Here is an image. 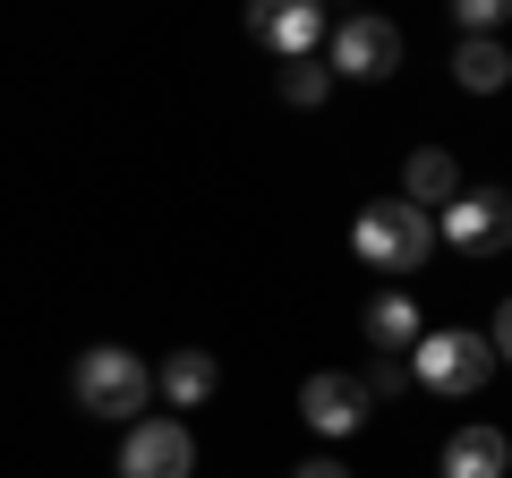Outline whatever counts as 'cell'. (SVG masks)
I'll return each instance as SVG.
<instances>
[{
  "instance_id": "obj_1",
  "label": "cell",
  "mask_w": 512,
  "mask_h": 478,
  "mask_svg": "<svg viewBox=\"0 0 512 478\" xmlns=\"http://www.w3.org/2000/svg\"><path fill=\"white\" fill-rule=\"evenodd\" d=\"M69 393H77V410H94V419H137V410L163 393V376H154L128 342H94V350H77Z\"/></svg>"
},
{
  "instance_id": "obj_2",
  "label": "cell",
  "mask_w": 512,
  "mask_h": 478,
  "mask_svg": "<svg viewBox=\"0 0 512 478\" xmlns=\"http://www.w3.org/2000/svg\"><path fill=\"white\" fill-rule=\"evenodd\" d=\"M436 239H444V231H436V214H427V205H410V197H376V205H359V231H350V248H359L376 274H419Z\"/></svg>"
},
{
  "instance_id": "obj_3",
  "label": "cell",
  "mask_w": 512,
  "mask_h": 478,
  "mask_svg": "<svg viewBox=\"0 0 512 478\" xmlns=\"http://www.w3.org/2000/svg\"><path fill=\"white\" fill-rule=\"evenodd\" d=\"M410 368H419L427 393L461 402V393H478L495 376V342H487V333H427V342L410 350Z\"/></svg>"
},
{
  "instance_id": "obj_4",
  "label": "cell",
  "mask_w": 512,
  "mask_h": 478,
  "mask_svg": "<svg viewBox=\"0 0 512 478\" xmlns=\"http://www.w3.org/2000/svg\"><path fill=\"white\" fill-rule=\"evenodd\" d=\"M436 231H444V248H461V257L512 248V188H461V197L436 214Z\"/></svg>"
},
{
  "instance_id": "obj_5",
  "label": "cell",
  "mask_w": 512,
  "mask_h": 478,
  "mask_svg": "<svg viewBox=\"0 0 512 478\" xmlns=\"http://www.w3.org/2000/svg\"><path fill=\"white\" fill-rule=\"evenodd\" d=\"M120 478H197V436H188V419H128Z\"/></svg>"
},
{
  "instance_id": "obj_6",
  "label": "cell",
  "mask_w": 512,
  "mask_h": 478,
  "mask_svg": "<svg viewBox=\"0 0 512 478\" xmlns=\"http://www.w3.org/2000/svg\"><path fill=\"white\" fill-rule=\"evenodd\" d=\"M333 69L342 77H393L402 69V26L376 18V9H350V18L333 26Z\"/></svg>"
},
{
  "instance_id": "obj_7",
  "label": "cell",
  "mask_w": 512,
  "mask_h": 478,
  "mask_svg": "<svg viewBox=\"0 0 512 478\" xmlns=\"http://www.w3.org/2000/svg\"><path fill=\"white\" fill-rule=\"evenodd\" d=\"M248 35L282 60H316L325 43V0H248Z\"/></svg>"
},
{
  "instance_id": "obj_8",
  "label": "cell",
  "mask_w": 512,
  "mask_h": 478,
  "mask_svg": "<svg viewBox=\"0 0 512 478\" xmlns=\"http://www.w3.org/2000/svg\"><path fill=\"white\" fill-rule=\"evenodd\" d=\"M367 402H376L367 376H308V385H299V419H308L316 436H359Z\"/></svg>"
},
{
  "instance_id": "obj_9",
  "label": "cell",
  "mask_w": 512,
  "mask_h": 478,
  "mask_svg": "<svg viewBox=\"0 0 512 478\" xmlns=\"http://www.w3.org/2000/svg\"><path fill=\"white\" fill-rule=\"evenodd\" d=\"M512 470V436L504 427H461L444 444V478H504Z\"/></svg>"
},
{
  "instance_id": "obj_10",
  "label": "cell",
  "mask_w": 512,
  "mask_h": 478,
  "mask_svg": "<svg viewBox=\"0 0 512 478\" xmlns=\"http://www.w3.org/2000/svg\"><path fill=\"white\" fill-rule=\"evenodd\" d=\"M367 342H376V350H402V359H410V350L427 342V325H419V299H410V291H384V299H367Z\"/></svg>"
},
{
  "instance_id": "obj_11",
  "label": "cell",
  "mask_w": 512,
  "mask_h": 478,
  "mask_svg": "<svg viewBox=\"0 0 512 478\" xmlns=\"http://www.w3.org/2000/svg\"><path fill=\"white\" fill-rule=\"evenodd\" d=\"M402 197H410V205H427V214H444V205L461 197L453 154H444V146H419V154H410V171H402Z\"/></svg>"
},
{
  "instance_id": "obj_12",
  "label": "cell",
  "mask_w": 512,
  "mask_h": 478,
  "mask_svg": "<svg viewBox=\"0 0 512 478\" xmlns=\"http://www.w3.org/2000/svg\"><path fill=\"white\" fill-rule=\"evenodd\" d=\"M154 376H163V402H171V410H197L205 393L222 385V368H214V359H205V350H188V342L171 350V359H163V368H154Z\"/></svg>"
},
{
  "instance_id": "obj_13",
  "label": "cell",
  "mask_w": 512,
  "mask_h": 478,
  "mask_svg": "<svg viewBox=\"0 0 512 478\" xmlns=\"http://www.w3.org/2000/svg\"><path fill=\"white\" fill-rule=\"evenodd\" d=\"M453 77H461L470 94H504V86H512V52H504L495 35H461V52H453Z\"/></svg>"
},
{
  "instance_id": "obj_14",
  "label": "cell",
  "mask_w": 512,
  "mask_h": 478,
  "mask_svg": "<svg viewBox=\"0 0 512 478\" xmlns=\"http://www.w3.org/2000/svg\"><path fill=\"white\" fill-rule=\"evenodd\" d=\"M333 77H342V69H325V60H291V69H282V103L316 111V103H325V86H333Z\"/></svg>"
},
{
  "instance_id": "obj_15",
  "label": "cell",
  "mask_w": 512,
  "mask_h": 478,
  "mask_svg": "<svg viewBox=\"0 0 512 478\" xmlns=\"http://www.w3.org/2000/svg\"><path fill=\"white\" fill-rule=\"evenodd\" d=\"M504 18H512V0H453V26H461V35H495Z\"/></svg>"
},
{
  "instance_id": "obj_16",
  "label": "cell",
  "mask_w": 512,
  "mask_h": 478,
  "mask_svg": "<svg viewBox=\"0 0 512 478\" xmlns=\"http://www.w3.org/2000/svg\"><path fill=\"white\" fill-rule=\"evenodd\" d=\"M419 385V368H410L402 350H376V368H367V393H410Z\"/></svg>"
},
{
  "instance_id": "obj_17",
  "label": "cell",
  "mask_w": 512,
  "mask_h": 478,
  "mask_svg": "<svg viewBox=\"0 0 512 478\" xmlns=\"http://www.w3.org/2000/svg\"><path fill=\"white\" fill-rule=\"evenodd\" d=\"M487 342H495V359H504V368H512V299H504V308H495V325H487Z\"/></svg>"
},
{
  "instance_id": "obj_18",
  "label": "cell",
  "mask_w": 512,
  "mask_h": 478,
  "mask_svg": "<svg viewBox=\"0 0 512 478\" xmlns=\"http://www.w3.org/2000/svg\"><path fill=\"white\" fill-rule=\"evenodd\" d=\"M291 478H350V470H342V461H299Z\"/></svg>"
}]
</instances>
